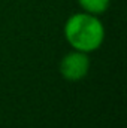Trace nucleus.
I'll return each instance as SVG.
<instances>
[{
  "instance_id": "1",
  "label": "nucleus",
  "mask_w": 127,
  "mask_h": 128,
  "mask_svg": "<svg viewBox=\"0 0 127 128\" xmlns=\"http://www.w3.org/2000/svg\"><path fill=\"white\" fill-rule=\"evenodd\" d=\"M63 36L72 49L91 54L103 45L106 32L102 20L97 15L81 10L72 14L66 20Z\"/></svg>"
},
{
  "instance_id": "2",
  "label": "nucleus",
  "mask_w": 127,
  "mask_h": 128,
  "mask_svg": "<svg viewBox=\"0 0 127 128\" xmlns=\"http://www.w3.org/2000/svg\"><path fill=\"white\" fill-rule=\"evenodd\" d=\"M91 68V61H90V54L79 52L72 49L63 55L58 64V70L61 78L69 80V82H79L87 78L88 72Z\"/></svg>"
},
{
  "instance_id": "3",
  "label": "nucleus",
  "mask_w": 127,
  "mask_h": 128,
  "mask_svg": "<svg viewBox=\"0 0 127 128\" xmlns=\"http://www.w3.org/2000/svg\"><path fill=\"white\" fill-rule=\"evenodd\" d=\"M76 2L82 12L97 15V16L105 14L111 6V0H76Z\"/></svg>"
}]
</instances>
